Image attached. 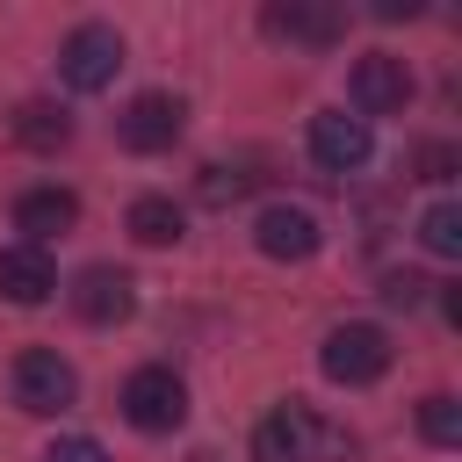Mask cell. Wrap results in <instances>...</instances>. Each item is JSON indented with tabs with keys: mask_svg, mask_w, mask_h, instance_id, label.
Instances as JSON below:
<instances>
[{
	"mask_svg": "<svg viewBox=\"0 0 462 462\" xmlns=\"http://www.w3.org/2000/svg\"><path fill=\"white\" fill-rule=\"evenodd\" d=\"M419 433H426L433 448H462V404H455L448 390H433V397L419 404Z\"/></svg>",
	"mask_w": 462,
	"mask_h": 462,
	"instance_id": "17",
	"label": "cell"
},
{
	"mask_svg": "<svg viewBox=\"0 0 462 462\" xmlns=\"http://www.w3.org/2000/svg\"><path fill=\"white\" fill-rule=\"evenodd\" d=\"M448 173H455V152L448 144H426L419 152V180H448Z\"/></svg>",
	"mask_w": 462,
	"mask_h": 462,
	"instance_id": "21",
	"label": "cell"
},
{
	"mask_svg": "<svg viewBox=\"0 0 462 462\" xmlns=\"http://www.w3.org/2000/svg\"><path fill=\"white\" fill-rule=\"evenodd\" d=\"M325 448H346L339 433H325L318 426V411L310 404H274L267 419H260V433H253V462H318Z\"/></svg>",
	"mask_w": 462,
	"mask_h": 462,
	"instance_id": "1",
	"label": "cell"
},
{
	"mask_svg": "<svg viewBox=\"0 0 462 462\" xmlns=\"http://www.w3.org/2000/svg\"><path fill=\"white\" fill-rule=\"evenodd\" d=\"M79 397V375H72V361L65 354H51V346H29V354H14V404L22 411H65Z\"/></svg>",
	"mask_w": 462,
	"mask_h": 462,
	"instance_id": "5",
	"label": "cell"
},
{
	"mask_svg": "<svg viewBox=\"0 0 462 462\" xmlns=\"http://www.w3.org/2000/svg\"><path fill=\"white\" fill-rule=\"evenodd\" d=\"M123 419L137 426V433H173L180 419H188V383L173 375V368H137L130 383H123Z\"/></svg>",
	"mask_w": 462,
	"mask_h": 462,
	"instance_id": "4",
	"label": "cell"
},
{
	"mask_svg": "<svg viewBox=\"0 0 462 462\" xmlns=\"http://www.w3.org/2000/svg\"><path fill=\"white\" fill-rule=\"evenodd\" d=\"M419 245L433 253V260H455L462 253V202H426V217H419Z\"/></svg>",
	"mask_w": 462,
	"mask_h": 462,
	"instance_id": "16",
	"label": "cell"
},
{
	"mask_svg": "<svg viewBox=\"0 0 462 462\" xmlns=\"http://www.w3.org/2000/svg\"><path fill=\"white\" fill-rule=\"evenodd\" d=\"M65 137H72V116H65V108H51V101H22V108H14V144L58 152Z\"/></svg>",
	"mask_w": 462,
	"mask_h": 462,
	"instance_id": "14",
	"label": "cell"
},
{
	"mask_svg": "<svg viewBox=\"0 0 462 462\" xmlns=\"http://www.w3.org/2000/svg\"><path fill=\"white\" fill-rule=\"evenodd\" d=\"M130 238H137V245H173V238H180L173 195H137V202H130Z\"/></svg>",
	"mask_w": 462,
	"mask_h": 462,
	"instance_id": "15",
	"label": "cell"
},
{
	"mask_svg": "<svg viewBox=\"0 0 462 462\" xmlns=\"http://www.w3.org/2000/svg\"><path fill=\"white\" fill-rule=\"evenodd\" d=\"M180 123H188L180 94H137V101L116 116V137H123L130 152H166V144L180 137Z\"/></svg>",
	"mask_w": 462,
	"mask_h": 462,
	"instance_id": "7",
	"label": "cell"
},
{
	"mask_svg": "<svg viewBox=\"0 0 462 462\" xmlns=\"http://www.w3.org/2000/svg\"><path fill=\"white\" fill-rule=\"evenodd\" d=\"M310 159H318L325 173H354V166L368 159V123L346 116V108H318V116H310Z\"/></svg>",
	"mask_w": 462,
	"mask_h": 462,
	"instance_id": "9",
	"label": "cell"
},
{
	"mask_svg": "<svg viewBox=\"0 0 462 462\" xmlns=\"http://www.w3.org/2000/svg\"><path fill=\"white\" fill-rule=\"evenodd\" d=\"M346 94H354V116H361V123H368V116H404V101H411V72H404V58L368 51V58H354Z\"/></svg>",
	"mask_w": 462,
	"mask_h": 462,
	"instance_id": "6",
	"label": "cell"
},
{
	"mask_svg": "<svg viewBox=\"0 0 462 462\" xmlns=\"http://www.w3.org/2000/svg\"><path fill=\"white\" fill-rule=\"evenodd\" d=\"M43 462H108V455H101V440L65 433V440H51V448H43Z\"/></svg>",
	"mask_w": 462,
	"mask_h": 462,
	"instance_id": "20",
	"label": "cell"
},
{
	"mask_svg": "<svg viewBox=\"0 0 462 462\" xmlns=\"http://www.w3.org/2000/svg\"><path fill=\"white\" fill-rule=\"evenodd\" d=\"M51 289H58V267H51L43 245H7V253H0V296H7V303L36 310Z\"/></svg>",
	"mask_w": 462,
	"mask_h": 462,
	"instance_id": "12",
	"label": "cell"
},
{
	"mask_svg": "<svg viewBox=\"0 0 462 462\" xmlns=\"http://www.w3.org/2000/svg\"><path fill=\"white\" fill-rule=\"evenodd\" d=\"M318 368H325L332 383H346V390L375 383V375L390 368V339H383V325H332L325 346H318Z\"/></svg>",
	"mask_w": 462,
	"mask_h": 462,
	"instance_id": "3",
	"label": "cell"
},
{
	"mask_svg": "<svg viewBox=\"0 0 462 462\" xmlns=\"http://www.w3.org/2000/svg\"><path fill=\"white\" fill-rule=\"evenodd\" d=\"M253 245H260L267 260H310V253H318V217H310L303 202H267V209L253 217Z\"/></svg>",
	"mask_w": 462,
	"mask_h": 462,
	"instance_id": "8",
	"label": "cell"
},
{
	"mask_svg": "<svg viewBox=\"0 0 462 462\" xmlns=\"http://www.w3.org/2000/svg\"><path fill=\"white\" fill-rule=\"evenodd\" d=\"M253 188V173H238V166H202V202H238Z\"/></svg>",
	"mask_w": 462,
	"mask_h": 462,
	"instance_id": "18",
	"label": "cell"
},
{
	"mask_svg": "<svg viewBox=\"0 0 462 462\" xmlns=\"http://www.w3.org/2000/svg\"><path fill=\"white\" fill-rule=\"evenodd\" d=\"M58 72L72 94H101L116 72H123V36L108 22H79L65 43H58Z\"/></svg>",
	"mask_w": 462,
	"mask_h": 462,
	"instance_id": "2",
	"label": "cell"
},
{
	"mask_svg": "<svg viewBox=\"0 0 462 462\" xmlns=\"http://www.w3.org/2000/svg\"><path fill=\"white\" fill-rule=\"evenodd\" d=\"M267 29H274V36H289V43H332L346 22H339V7H318V0H289V7H267Z\"/></svg>",
	"mask_w": 462,
	"mask_h": 462,
	"instance_id": "13",
	"label": "cell"
},
{
	"mask_svg": "<svg viewBox=\"0 0 462 462\" xmlns=\"http://www.w3.org/2000/svg\"><path fill=\"white\" fill-rule=\"evenodd\" d=\"M79 224V195L72 188H29L14 202V231H29L22 245H43V238H65Z\"/></svg>",
	"mask_w": 462,
	"mask_h": 462,
	"instance_id": "11",
	"label": "cell"
},
{
	"mask_svg": "<svg viewBox=\"0 0 462 462\" xmlns=\"http://www.w3.org/2000/svg\"><path fill=\"white\" fill-rule=\"evenodd\" d=\"M426 289H433V282H419V274H390V282H383V303H390V310H419Z\"/></svg>",
	"mask_w": 462,
	"mask_h": 462,
	"instance_id": "19",
	"label": "cell"
},
{
	"mask_svg": "<svg viewBox=\"0 0 462 462\" xmlns=\"http://www.w3.org/2000/svg\"><path fill=\"white\" fill-rule=\"evenodd\" d=\"M72 310H79L87 325H123V318L137 310V282H130L123 267H87V274L72 282Z\"/></svg>",
	"mask_w": 462,
	"mask_h": 462,
	"instance_id": "10",
	"label": "cell"
}]
</instances>
